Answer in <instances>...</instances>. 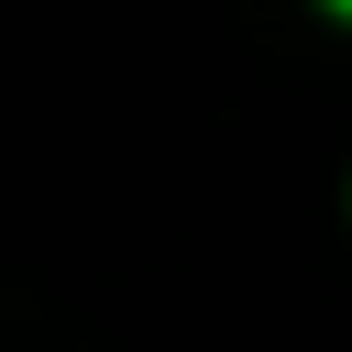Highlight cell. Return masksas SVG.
Masks as SVG:
<instances>
[{"mask_svg": "<svg viewBox=\"0 0 352 352\" xmlns=\"http://www.w3.org/2000/svg\"><path fill=\"white\" fill-rule=\"evenodd\" d=\"M341 11H352V0H341Z\"/></svg>", "mask_w": 352, "mask_h": 352, "instance_id": "cell-1", "label": "cell"}]
</instances>
